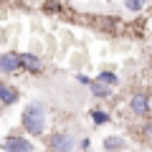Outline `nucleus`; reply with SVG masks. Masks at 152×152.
Here are the masks:
<instances>
[{"label":"nucleus","mask_w":152,"mask_h":152,"mask_svg":"<svg viewBox=\"0 0 152 152\" xmlns=\"http://www.w3.org/2000/svg\"><path fill=\"white\" fill-rule=\"evenodd\" d=\"M23 127H26L31 134H41L46 127V114L41 104H31V107L23 112Z\"/></svg>","instance_id":"f257e3e1"},{"label":"nucleus","mask_w":152,"mask_h":152,"mask_svg":"<svg viewBox=\"0 0 152 152\" xmlns=\"http://www.w3.org/2000/svg\"><path fill=\"white\" fill-rule=\"evenodd\" d=\"M104 147L107 150H119V147H124V140L122 137H107L104 140Z\"/></svg>","instance_id":"6e6552de"},{"label":"nucleus","mask_w":152,"mask_h":152,"mask_svg":"<svg viewBox=\"0 0 152 152\" xmlns=\"http://www.w3.org/2000/svg\"><path fill=\"white\" fill-rule=\"evenodd\" d=\"M18 53H0V71H18Z\"/></svg>","instance_id":"20e7f679"},{"label":"nucleus","mask_w":152,"mask_h":152,"mask_svg":"<svg viewBox=\"0 0 152 152\" xmlns=\"http://www.w3.org/2000/svg\"><path fill=\"white\" fill-rule=\"evenodd\" d=\"M91 119L96 122V124H104V122H107L109 117H107V114H104V112H91Z\"/></svg>","instance_id":"9b49d317"},{"label":"nucleus","mask_w":152,"mask_h":152,"mask_svg":"<svg viewBox=\"0 0 152 152\" xmlns=\"http://www.w3.org/2000/svg\"><path fill=\"white\" fill-rule=\"evenodd\" d=\"M3 150L5 152H33V145L23 137H8L3 142Z\"/></svg>","instance_id":"f03ea898"},{"label":"nucleus","mask_w":152,"mask_h":152,"mask_svg":"<svg viewBox=\"0 0 152 152\" xmlns=\"http://www.w3.org/2000/svg\"><path fill=\"white\" fill-rule=\"evenodd\" d=\"M99 81H104V84H114V81H117V76H114V74H102V76H99Z\"/></svg>","instance_id":"f8f14e48"},{"label":"nucleus","mask_w":152,"mask_h":152,"mask_svg":"<svg viewBox=\"0 0 152 152\" xmlns=\"http://www.w3.org/2000/svg\"><path fill=\"white\" fill-rule=\"evenodd\" d=\"M15 102H18V91L0 81V104H15Z\"/></svg>","instance_id":"39448f33"},{"label":"nucleus","mask_w":152,"mask_h":152,"mask_svg":"<svg viewBox=\"0 0 152 152\" xmlns=\"http://www.w3.org/2000/svg\"><path fill=\"white\" fill-rule=\"evenodd\" d=\"M147 109H150L147 96L145 94H134V96H132V112L134 114H147Z\"/></svg>","instance_id":"423d86ee"},{"label":"nucleus","mask_w":152,"mask_h":152,"mask_svg":"<svg viewBox=\"0 0 152 152\" xmlns=\"http://www.w3.org/2000/svg\"><path fill=\"white\" fill-rule=\"evenodd\" d=\"M18 64H20L26 71H31V74H38V71L43 69V66H41V58H36L33 53H20L18 56Z\"/></svg>","instance_id":"7ed1b4c3"},{"label":"nucleus","mask_w":152,"mask_h":152,"mask_svg":"<svg viewBox=\"0 0 152 152\" xmlns=\"http://www.w3.org/2000/svg\"><path fill=\"white\" fill-rule=\"evenodd\" d=\"M69 147H71V137H69V134H56V137H53V150L66 152Z\"/></svg>","instance_id":"0eeeda50"},{"label":"nucleus","mask_w":152,"mask_h":152,"mask_svg":"<svg viewBox=\"0 0 152 152\" xmlns=\"http://www.w3.org/2000/svg\"><path fill=\"white\" fill-rule=\"evenodd\" d=\"M91 91H94V96H107L109 89H107V86H102V81H99V84H91Z\"/></svg>","instance_id":"1a4fd4ad"},{"label":"nucleus","mask_w":152,"mask_h":152,"mask_svg":"<svg viewBox=\"0 0 152 152\" xmlns=\"http://www.w3.org/2000/svg\"><path fill=\"white\" fill-rule=\"evenodd\" d=\"M124 3H127V8H129V10H142L147 0H124Z\"/></svg>","instance_id":"9d476101"}]
</instances>
